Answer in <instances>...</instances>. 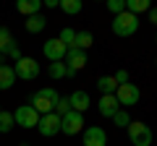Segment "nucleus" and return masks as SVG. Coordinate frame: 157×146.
Instances as JSON below:
<instances>
[{
    "instance_id": "obj_28",
    "label": "nucleus",
    "mask_w": 157,
    "mask_h": 146,
    "mask_svg": "<svg viewBox=\"0 0 157 146\" xmlns=\"http://www.w3.org/2000/svg\"><path fill=\"white\" fill-rule=\"evenodd\" d=\"M113 78H115V84H118V86H123V84H131V76H128V71H118L115 76H113Z\"/></svg>"
},
{
    "instance_id": "obj_10",
    "label": "nucleus",
    "mask_w": 157,
    "mask_h": 146,
    "mask_svg": "<svg viewBox=\"0 0 157 146\" xmlns=\"http://www.w3.org/2000/svg\"><path fill=\"white\" fill-rule=\"evenodd\" d=\"M81 133H84V146H107V133L100 125H89Z\"/></svg>"
},
{
    "instance_id": "obj_17",
    "label": "nucleus",
    "mask_w": 157,
    "mask_h": 146,
    "mask_svg": "<svg viewBox=\"0 0 157 146\" xmlns=\"http://www.w3.org/2000/svg\"><path fill=\"white\" fill-rule=\"evenodd\" d=\"M24 26H26V31H29V34H39L42 29L47 26V18L42 16V13H34V16H29L26 21H24Z\"/></svg>"
},
{
    "instance_id": "obj_20",
    "label": "nucleus",
    "mask_w": 157,
    "mask_h": 146,
    "mask_svg": "<svg viewBox=\"0 0 157 146\" xmlns=\"http://www.w3.org/2000/svg\"><path fill=\"white\" fill-rule=\"evenodd\" d=\"M81 0H60V11L68 13V16H76V13H81Z\"/></svg>"
},
{
    "instance_id": "obj_5",
    "label": "nucleus",
    "mask_w": 157,
    "mask_h": 146,
    "mask_svg": "<svg viewBox=\"0 0 157 146\" xmlns=\"http://www.w3.org/2000/svg\"><path fill=\"white\" fill-rule=\"evenodd\" d=\"M13 73H16V78L32 81V78L39 76V63L34 60V57H21V60H16V65H13Z\"/></svg>"
},
{
    "instance_id": "obj_32",
    "label": "nucleus",
    "mask_w": 157,
    "mask_h": 146,
    "mask_svg": "<svg viewBox=\"0 0 157 146\" xmlns=\"http://www.w3.org/2000/svg\"><path fill=\"white\" fill-rule=\"evenodd\" d=\"M155 42H157V37H155Z\"/></svg>"
},
{
    "instance_id": "obj_22",
    "label": "nucleus",
    "mask_w": 157,
    "mask_h": 146,
    "mask_svg": "<svg viewBox=\"0 0 157 146\" xmlns=\"http://www.w3.org/2000/svg\"><path fill=\"white\" fill-rule=\"evenodd\" d=\"M13 125H16V120H13V112H8V110H0V133H8Z\"/></svg>"
},
{
    "instance_id": "obj_31",
    "label": "nucleus",
    "mask_w": 157,
    "mask_h": 146,
    "mask_svg": "<svg viewBox=\"0 0 157 146\" xmlns=\"http://www.w3.org/2000/svg\"><path fill=\"white\" fill-rule=\"evenodd\" d=\"M42 5H47V8H60V0H45Z\"/></svg>"
},
{
    "instance_id": "obj_11",
    "label": "nucleus",
    "mask_w": 157,
    "mask_h": 146,
    "mask_svg": "<svg viewBox=\"0 0 157 146\" xmlns=\"http://www.w3.org/2000/svg\"><path fill=\"white\" fill-rule=\"evenodd\" d=\"M63 63H66L71 71H76V73H78L81 68L86 65V52H84V50H78V47H68L66 60H63Z\"/></svg>"
},
{
    "instance_id": "obj_1",
    "label": "nucleus",
    "mask_w": 157,
    "mask_h": 146,
    "mask_svg": "<svg viewBox=\"0 0 157 146\" xmlns=\"http://www.w3.org/2000/svg\"><path fill=\"white\" fill-rule=\"evenodd\" d=\"M58 99H60V94H58V91L52 89V86H45V89H37V91L32 94L29 104H32L39 115H47V112H55Z\"/></svg>"
},
{
    "instance_id": "obj_29",
    "label": "nucleus",
    "mask_w": 157,
    "mask_h": 146,
    "mask_svg": "<svg viewBox=\"0 0 157 146\" xmlns=\"http://www.w3.org/2000/svg\"><path fill=\"white\" fill-rule=\"evenodd\" d=\"M6 55H8V57H13V60H21V57H24V55H21V50H18L16 45H11V47H8V52H6Z\"/></svg>"
},
{
    "instance_id": "obj_6",
    "label": "nucleus",
    "mask_w": 157,
    "mask_h": 146,
    "mask_svg": "<svg viewBox=\"0 0 157 146\" xmlns=\"http://www.w3.org/2000/svg\"><path fill=\"white\" fill-rule=\"evenodd\" d=\"M13 120H16V125H21V128H37L39 112L34 110L32 104H21L16 112H13Z\"/></svg>"
},
{
    "instance_id": "obj_21",
    "label": "nucleus",
    "mask_w": 157,
    "mask_h": 146,
    "mask_svg": "<svg viewBox=\"0 0 157 146\" xmlns=\"http://www.w3.org/2000/svg\"><path fill=\"white\" fill-rule=\"evenodd\" d=\"M92 42H94V39H92V34L89 31H76V42H73V47H78V50H89V47H92Z\"/></svg>"
},
{
    "instance_id": "obj_19",
    "label": "nucleus",
    "mask_w": 157,
    "mask_h": 146,
    "mask_svg": "<svg viewBox=\"0 0 157 146\" xmlns=\"http://www.w3.org/2000/svg\"><path fill=\"white\" fill-rule=\"evenodd\" d=\"M97 89L102 91V97H105V94H115L118 84H115L113 76H100V78H97Z\"/></svg>"
},
{
    "instance_id": "obj_4",
    "label": "nucleus",
    "mask_w": 157,
    "mask_h": 146,
    "mask_svg": "<svg viewBox=\"0 0 157 146\" xmlns=\"http://www.w3.org/2000/svg\"><path fill=\"white\" fill-rule=\"evenodd\" d=\"M115 99H118V104H121V110H126V107H134L136 102L141 99V91H139L136 84H123V86L115 89Z\"/></svg>"
},
{
    "instance_id": "obj_14",
    "label": "nucleus",
    "mask_w": 157,
    "mask_h": 146,
    "mask_svg": "<svg viewBox=\"0 0 157 146\" xmlns=\"http://www.w3.org/2000/svg\"><path fill=\"white\" fill-rule=\"evenodd\" d=\"M47 73H50V78H73L76 76V71H71L66 63H50Z\"/></svg>"
},
{
    "instance_id": "obj_7",
    "label": "nucleus",
    "mask_w": 157,
    "mask_h": 146,
    "mask_svg": "<svg viewBox=\"0 0 157 146\" xmlns=\"http://www.w3.org/2000/svg\"><path fill=\"white\" fill-rule=\"evenodd\" d=\"M84 130V115L81 112H68V115H63L60 118V133H66V136H76V133H81Z\"/></svg>"
},
{
    "instance_id": "obj_8",
    "label": "nucleus",
    "mask_w": 157,
    "mask_h": 146,
    "mask_svg": "<svg viewBox=\"0 0 157 146\" xmlns=\"http://www.w3.org/2000/svg\"><path fill=\"white\" fill-rule=\"evenodd\" d=\"M37 130L45 138H52V136L60 133V118L55 112H47V115H39V123H37Z\"/></svg>"
},
{
    "instance_id": "obj_13",
    "label": "nucleus",
    "mask_w": 157,
    "mask_h": 146,
    "mask_svg": "<svg viewBox=\"0 0 157 146\" xmlns=\"http://www.w3.org/2000/svg\"><path fill=\"white\" fill-rule=\"evenodd\" d=\"M97 110H100V115L102 118H113V115L121 110V104H118V99H115V94H105L100 102H97Z\"/></svg>"
},
{
    "instance_id": "obj_12",
    "label": "nucleus",
    "mask_w": 157,
    "mask_h": 146,
    "mask_svg": "<svg viewBox=\"0 0 157 146\" xmlns=\"http://www.w3.org/2000/svg\"><path fill=\"white\" fill-rule=\"evenodd\" d=\"M68 102H71V110H73V112H81V115H84L86 110H89V104H92L89 94H86L84 89H76L71 97H68Z\"/></svg>"
},
{
    "instance_id": "obj_23",
    "label": "nucleus",
    "mask_w": 157,
    "mask_h": 146,
    "mask_svg": "<svg viewBox=\"0 0 157 146\" xmlns=\"http://www.w3.org/2000/svg\"><path fill=\"white\" fill-rule=\"evenodd\" d=\"M110 120H113V123L118 125V128H128V123H131V115L126 112V110H118V112L113 115Z\"/></svg>"
},
{
    "instance_id": "obj_26",
    "label": "nucleus",
    "mask_w": 157,
    "mask_h": 146,
    "mask_svg": "<svg viewBox=\"0 0 157 146\" xmlns=\"http://www.w3.org/2000/svg\"><path fill=\"white\" fill-rule=\"evenodd\" d=\"M107 11H110L113 16H121V13L126 11V0H107Z\"/></svg>"
},
{
    "instance_id": "obj_30",
    "label": "nucleus",
    "mask_w": 157,
    "mask_h": 146,
    "mask_svg": "<svg viewBox=\"0 0 157 146\" xmlns=\"http://www.w3.org/2000/svg\"><path fill=\"white\" fill-rule=\"evenodd\" d=\"M149 21L157 26V5H155V8H149Z\"/></svg>"
},
{
    "instance_id": "obj_18",
    "label": "nucleus",
    "mask_w": 157,
    "mask_h": 146,
    "mask_svg": "<svg viewBox=\"0 0 157 146\" xmlns=\"http://www.w3.org/2000/svg\"><path fill=\"white\" fill-rule=\"evenodd\" d=\"M152 3L149 0H126V11L134 13V16H139V13H149Z\"/></svg>"
},
{
    "instance_id": "obj_24",
    "label": "nucleus",
    "mask_w": 157,
    "mask_h": 146,
    "mask_svg": "<svg viewBox=\"0 0 157 146\" xmlns=\"http://www.w3.org/2000/svg\"><path fill=\"white\" fill-rule=\"evenodd\" d=\"M58 39H60L66 47H73V42H76V31H73L71 26H66V29L60 31V37H58Z\"/></svg>"
},
{
    "instance_id": "obj_15",
    "label": "nucleus",
    "mask_w": 157,
    "mask_h": 146,
    "mask_svg": "<svg viewBox=\"0 0 157 146\" xmlns=\"http://www.w3.org/2000/svg\"><path fill=\"white\" fill-rule=\"evenodd\" d=\"M16 84V73H13V65H6V63H0V91L11 89Z\"/></svg>"
},
{
    "instance_id": "obj_25",
    "label": "nucleus",
    "mask_w": 157,
    "mask_h": 146,
    "mask_svg": "<svg viewBox=\"0 0 157 146\" xmlns=\"http://www.w3.org/2000/svg\"><path fill=\"white\" fill-rule=\"evenodd\" d=\"M68 112H71V102H68V97H60L58 104H55V115L63 118V115H68Z\"/></svg>"
},
{
    "instance_id": "obj_27",
    "label": "nucleus",
    "mask_w": 157,
    "mask_h": 146,
    "mask_svg": "<svg viewBox=\"0 0 157 146\" xmlns=\"http://www.w3.org/2000/svg\"><path fill=\"white\" fill-rule=\"evenodd\" d=\"M13 45V37L8 29H0V52H8V47Z\"/></svg>"
},
{
    "instance_id": "obj_2",
    "label": "nucleus",
    "mask_w": 157,
    "mask_h": 146,
    "mask_svg": "<svg viewBox=\"0 0 157 146\" xmlns=\"http://www.w3.org/2000/svg\"><path fill=\"white\" fill-rule=\"evenodd\" d=\"M136 29H139V16H134L128 11H123L121 16L113 18V31L118 37H131V34H136Z\"/></svg>"
},
{
    "instance_id": "obj_16",
    "label": "nucleus",
    "mask_w": 157,
    "mask_h": 146,
    "mask_svg": "<svg viewBox=\"0 0 157 146\" xmlns=\"http://www.w3.org/2000/svg\"><path fill=\"white\" fill-rule=\"evenodd\" d=\"M39 8H42V0H18L16 3V11L21 13V16H34V13H39Z\"/></svg>"
},
{
    "instance_id": "obj_9",
    "label": "nucleus",
    "mask_w": 157,
    "mask_h": 146,
    "mask_svg": "<svg viewBox=\"0 0 157 146\" xmlns=\"http://www.w3.org/2000/svg\"><path fill=\"white\" fill-rule=\"evenodd\" d=\"M42 52H45V57H47L50 63H63V60H66V52H68V47H66V45H63V42L55 37V39H47V42H45Z\"/></svg>"
},
{
    "instance_id": "obj_3",
    "label": "nucleus",
    "mask_w": 157,
    "mask_h": 146,
    "mask_svg": "<svg viewBox=\"0 0 157 146\" xmlns=\"http://www.w3.org/2000/svg\"><path fill=\"white\" fill-rule=\"evenodd\" d=\"M128 138L134 146H152V128L141 120H131L128 123Z\"/></svg>"
}]
</instances>
